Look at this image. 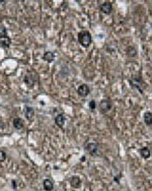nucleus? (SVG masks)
<instances>
[{
	"label": "nucleus",
	"instance_id": "9",
	"mask_svg": "<svg viewBox=\"0 0 152 191\" xmlns=\"http://www.w3.org/2000/svg\"><path fill=\"white\" fill-rule=\"evenodd\" d=\"M65 121H66V117H65L64 114H59V115H57L55 117V123H56V125L59 126L60 128H62L63 126H64Z\"/></svg>",
	"mask_w": 152,
	"mask_h": 191
},
{
	"label": "nucleus",
	"instance_id": "15",
	"mask_svg": "<svg viewBox=\"0 0 152 191\" xmlns=\"http://www.w3.org/2000/svg\"><path fill=\"white\" fill-rule=\"evenodd\" d=\"M43 59L46 62H48V63H51V62H53L54 59H55V55H54V53H52V52L50 51L45 52L43 55Z\"/></svg>",
	"mask_w": 152,
	"mask_h": 191
},
{
	"label": "nucleus",
	"instance_id": "8",
	"mask_svg": "<svg viewBox=\"0 0 152 191\" xmlns=\"http://www.w3.org/2000/svg\"><path fill=\"white\" fill-rule=\"evenodd\" d=\"M99 10L104 14H111L113 11V4L110 1H105L99 6Z\"/></svg>",
	"mask_w": 152,
	"mask_h": 191
},
{
	"label": "nucleus",
	"instance_id": "4",
	"mask_svg": "<svg viewBox=\"0 0 152 191\" xmlns=\"http://www.w3.org/2000/svg\"><path fill=\"white\" fill-rule=\"evenodd\" d=\"M84 150L90 156H97L99 155V145L96 142H88L85 145Z\"/></svg>",
	"mask_w": 152,
	"mask_h": 191
},
{
	"label": "nucleus",
	"instance_id": "19",
	"mask_svg": "<svg viewBox=\"0 0 152 191\" xmlns=\"http://www.w3.org/2000/svg\"><path fill=\"white\" fill-rule=\"evenodd\" d=\"M12 187H13V189H16V183H15V180H12Z\"/></svg>",
	"mask_w": 152,
	"mask_h": 191
},
{
	"label": "nucleus",
	"instance_id": "16",
	"mask_svg": "<svg viewBox=\"0 0 152 191\" xmlns=\"http://www.w3.org/2000/svg\"><path fill=\"white\" fill-rule=\"evenodd\" d=\"M43 185H44V189H45L46 191H52L53 188H54L53 182L50 179H45V180H44Z\"/></svg>",
	"mask_w": 152,
	"mask_h": 191
},
{
	"label": "nucleus",
	"instance_id": "3",
	"mask_svg": "<svg viewBox=\"0 0 152 191\" xmlns=\"http://www.w3.org/2000/svg\"><path fill=\"white\" fill-rule=\"evenodd\" d=\"M99 108L100 112H102V113L109 112V111H111L113 108L112 101L110 100V99H102V100L99 102Z\"/></svg>",
	"mask_w": 152,
	"mask_h": 191
},
{
	"label": "nucleus",
	"instance_id": "13",
	"mask_svg": "<svg viewBox=\"0 0 152 191\" xmlns=\"http://www.w3.org/2000/svg\"><path fill=\"white\" fill-rule=\"evenodd\" d=\"M143 121L147 126L152 125V113L151 112H145L143 115Z\"/></svg>",
	"mask_w": 152,
	"mask_h": 191
},
{
	"label": "nucleus",
	"instance_id": "14",
	"mask_svg": "<svg viewBox=\"0 0 152 191\" xmlns=\"http://www.w3.org/2000/svg\"><path fill=\"white\" fill-rule=\"evenodd\" d=\"M13 126L15 129L21 130L23 128V120L21 118H14L13 119Z\"/></svg>",
	"mask_w": 152,
	"mask_h": 191
},
{
	"label": "nucleus",
	"instance_id": "11",
	"mask_svg": "<svg viewBox=\"0 0 152 191\" xmlns=\"http://www.w3.org/2000/svg\"><path fill=\"white\" fill-rule=\"evenodd\" d=\"M70 183L73 188H79L81 186V179L79 177H77V176H74V177L71 178Z\"/></svg>",
	"mask_w": 152,
	"mask_h": 191
},
{
	"label": "nucleus",
	"instance_id": "10",
	"mask_svg": "<svg viewBox=\"0 0 152 191\" xmlns=\"http://www.w3.org/2000/svg\"><path fill=\"white\" fill-rule=\"evenodd\" d=\"M24 115L28 121H33L34 117H35V109L33 107H26V111H24Z\"/></svg>",
	"mask_w": 152,
	"mask_h": 191
},
{
	"label": "nucleus",
	"instance_id": "2",
	"mask_svg": "<svg viewBox=\"0 0 152 191\" xmlns=\"http://www.w3.org/2000/svg\"><path fill=\"white\" fill-rule=\"evenodd\" d=\"M130 86H132L135 90H137L141 95H143V88H142V79L140 76H132L131 78L129 79Z\"/></svg>",
	"mask_w": 152,
	"mask_h": 191
},
{
	"label": "nucleus",
	"instance_id": "6",
	"mask_svg": "<svg viewBox=\"0 0 152 191\" xmlns=\"http://www.w3.org/2000/svg\"><path fill=\"white\" fill-rule=\"evenodd\" d=\"M11 44V40L7 36L6 34V29H2V34H0V45L3 48H8Z\"/></svg>",
	"mask_w": 152,
	"mask_h": 191
},
{
	"label": "nucleus",
	"instance_id": "17",
	"mask_svg": "<svg viewBox=\"0 0 152 191\" xmlns=\"http://www.w3.org/2000/svg\"><path fill=\"white\" fill-rule=\"evenodd\" d=\"M95 107H96V103H95L94 100H91L89 102V108L91 111H94L95 110Z\"/></svg>",
	"mask_w": 152,
	"mask_h": 191
},
{
	"label": "nucleus",
	"instance_id": "7",
	"mask_svg": "<svg viewBox=\"0 0 152 191\" xmlns=\"http://www.w3.org/2000/svg\"><path fill=\"white\" fill-rule=\"evenodd\" d=\"M77 93H78V95L81 97V98H86V97L89 95V93H90L89 86H88L87 84H85V83L80 84V86H78V88H77Z\"/></svg>",
	"mask_w": 152,
	"mask_h": 191
},
{
	"label": "nucleus",
	"instance_id": "18",
	"mask_svg": "<svg viewBox=\"0 0 152 191\" xmlns=\"http://www.w3.org/2000/svg\"><path fill=\"white\" fill-rule=\"evenodd\" d=\"M6 160V153L3 150H0V162H4Z\"/></svg>",
	"mask_w": 152,
	"mask_h": 191
},
{
	"label": "nucleus",
	"instance_id": "5",
	"mask_svg": "<svg viewBox=\"0 0 152 191\" xmlns=\"http://www.w3.org/2000/svg\"><path fill=\"white\" fill-rule=\"evenodd\" d=\"M36 79H37V74L33 71H28L26 72V74L24 75V83L28 88H33L36 83Z\"/></svg>",
	"mask_w": 152,
	"mask_h": 191
},
{
	"label": "nucleus",
	"instance_id": "1",
	"mask_svg": "<svg viewBox=\"0 0 152 191\" xmlns=\"http://www.w3.org/2000/svg\"><path fill=\"white\" fill-rule=\"evenodd\" d=\"M77 40H78V43H79L83 48H88V47L91 45V42H92L91 34L88 31H81L78 34Z\"/></svg>",
	"mask_w": 152,
	"mask_h": 191
},
{
	"label": "nucleus",
	"instance_id": "12",
	"mask_svg": "<svg viewBox=\"0 0 152 191\" xmlns=\"http://www.w3.org/2000/svg\"><path fill=\"white\" fill-rule=\"evenodd\" d=\"M140 155H141V157L143 159H145V160L150 158L151 157V152H150V150H149V147H147V146L142 147L140 150Z\"/></svg>",
	"mask_w": 152,
	"mask_h": 191
}]
</instances>
